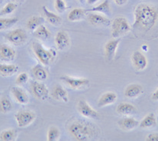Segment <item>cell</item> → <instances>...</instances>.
Instances as JSON below:
<instances>
[{"mask_svg": "<svg viewBox=\"0 0 158 141\" xmlns=\"http://www.w3.org/2000/svg\"><path fill=\"white\" fill-rule=\"evenodd\" d=\"M158 19L157 9L147 4H140L135 9V22L132 27L142 31H148L156 25Z\"/></svg>", "mask_w": 158, "mask_h": 141, "instance_id": "6da1fadb", "label": "cell"}, {"mask_svg": "<svg viewBox=\"0 0 158 141\" xmlns=\"http://www.w3.org/2000/svg\"><path fill=\"white\" fill-rule=\"evenodd\" d=\"M68 131L77 141L93 140L95 137H97L99 134V129L96 124L81 119L72 121L68 126Z\"/></svg>", "mask_w": 158, "mask_h": 141, "instance_id": "7a4b0ae2", "label": "cell"}, {"mask_svg": "<svg viewBox=\"0 0 158 141\" xmlns=\"http://www.w3.org/2000/svg\"><path fill=\"white\" fill-rule=\"evenodd\" d=\"M32 50L34 54L40 62L45 66L50 65L55 58L57 53L54 50H47L39 42L32 43Z\"/></svg>", "mask_w": 158, "mask_h": 141, "instance_id": "3957f363", "label": "cell"}, {"mask_svg": "<svg viewBox=\"0 0 158 141\" xmlns=\"http://www.w3.org/2000/svg\"><path fill=\"white\" fill-rule=\"evenodd\" d=\"M131 31V26L128 20L124 17H117L112 24V36L118 38Z\"/></svg>", "mask_w": 158, "mask_h": 141, "instance_id": "277c9868", "label": "cell"}, {"mask_svg": "<svg viewBox=\"0 0 158 141\" xmlns=\"http://www.w3.org/2000/svg\"><path fill=\"white\" fill-rule=\"evenodd\" d=\"M5 38L14 45H21L26 41L28 36L26 32L22 28H16L12 31L8 32Z\"/></svg>", "mask_w": 158, "mask_h": 141, "instance_id": "5b68a950", "label": "cell"}, {"mask_svg": "<svg viewBox=\"0 0 158 141\" xmlns=\"http://www.w3.org/2000/svg\"><path fill=\"white\" fill-rule=\"evenodd\" d=\"M36 115L33 111L28 110L19 111L15 115V118L19 127H28L35 120Z\"/></svg>", "mask_w": 158, "mask_h": 141, "instance_id": "8992f818", "label": "cell"}, {"mask_svg": "<svg viewBox=\"0 0 158 141\" xmlns=\"http://www.w3.org/2000/svg\"><path fill=\"white\" fill-rule=\"evenodd\" d=\"M77 111L82 116L87 118H92L96 119L99 117L98 112L96 110L93 109L84 99H81L77 103Z\"/></svg>", "mask_w": 158, "mask_h": 141, "instance_id": "52a82bcc", "label": "cell"}, {"mask_svg": "<svg viewBox=\"0 0 158 141\" xmlns=\"http://www.w3.org/2000/svg\"><path fill=\"white\" fill-rule=\"evenodd\" d=\"M31 89L34 95L39 100H45L49 95L48 87L42 83H39L38 81L32 82L31 83Z\"/></svg>", "mask_w": 158, "mask_h": 141, "instance_id": "ba28073f", "label": "cell"}, {"mask_svg": "<svg viewBox=\"0 0 158 141\" xmlns=\"http://www.w3.org/2000/svg\"><path fill=\"white\" fill-rule=\"evenodd\" d=\"M60 79L74 89H81L89 84V80L87 79L74 78L70 77L69 76H60Z\"/></svg>", "mask_w": 158, "mask_h": 141, "instance_id": "9c48e42d", "label": "cell"}, {"mask_svg": "<svg viewBox=\"0 0 158 141\" xmlns=\"http://www.w3.org/2000/svg\"><path fill=\"white\" fill-rule=\"evenodd\" d=\"M16 52L14 48L6 44H0V60L2 61L10 62L15 60Z\"/></svg>", "mask_w": 158, "mask_h": 141, "instance_id": "30bf717a", "label": "cell"}, {"mask_svg": "<svg viewBox=\"0 0 158 141\" xmlns=\"http://www.w3.org/2000/svg\"><path fill=\"white\" fill-rule=\"evenodd\" d=\"M131 60L134 66L137 70H144L148 66V60L146 57L140 51H135L131 56Z\"/></svg>", "mask_w": 158, "mask_h": 141, "instance_id": "8fae6325", "label": "cell"}, {"mask_svg": "<svg viewBox=\"0 0 158 141\" xmlns=\"http://www.w3.org/2000/svg\"><path fill=\"white\" fill-rule=\"evenodd\" d=\"M119 44H120V39L118 38H114L106 43L105 45V54L108 60L111 61L113 60Z\"/></svg>", "mask_w": 158, "mask_h": 141, "instance_id": "7c38bea8", "label": "cell"}, {"mask_svg": "<svg viewBox=\"0 0 158 141\" xmlns=\"http://www.w3.org/2000/svg\"><path fill=\"white\" fill-rule=\"evenodd\" d=\"M87 19H88V22L94 26H101V25L108 26V25H110L111 22L109 18L102 15L101 14L96 13V12L89 13Z\"/></svg>", "mask_w": 158, "mask_h": 141, "instance_id": "4fadbf2b", "label": "cell"}, {"mask_svg": "<svg viewBox=\"0 0 158 141\" xmlns=\"http://www.w3.org/2000/svg\"><path fill=\"white\" fill-rule=\"evenodd\" d=\"M54 41L58 49L60 50L66 49L70 44V38L68 34L64 31H58L55 36Z\"/></svg>", "mask_w": 158, "mask_h": 141, "instance_id": "5bb4252c", "label": "cell"}, {"mask_svg": "<svg viewBox=\"0 0 158 141\" xmlns=\"http://www.w3.org/2000/svg\"><path fill=\"white\" fill-rule=\"evenodd\" d=\"M11 93L16 102L22 105H25L28 102V97L26 92L20 87L13 86L11 88Z\"/></svg>", "mask_w": 158, "mask_h": 141, "instance_id": "9a60e30c", "label": "cell"}, {"mask_svg": "<svg viewBox=\"0 0 158 141\" xmlns=\"http://www.w3.org/2000/svg\"><path fill=\"white\" fill-rule=\"evenodd\" d=\"M116 111L118 114L125 116H130V115H135L138 111V109L135 105L128 102H122L119 104L116 108Z\"/></svg>", "mask_w": 158, "mask_h": 141, "instance_id": "2e32d148", "label": "cell"}, {"mask_svg": "<svg viewBox=\"0 0 158 141\" xmlns=\"http://www.w3.org/2000/svg\"><path fill=\"white\" fill-rule=\"evenodd\" d=\"M117 100V95L113 92H108L102 95L98 101V107H105L115 103Z\"/></svg>", "mask_w": 158, "mask_h": 141, "instance_id": "e0dca14e", "label": "cell"}, {"mask_svg": "<svg viewBox=\"0 0 158 141\" xmlns=\"http://www.w3.org/2000/svg\"><path fill=\"white\" fill-rule=\"evenodd\" d=\"M119 127L124 131H131L139 125V122L131 117L123 118L118 122Z\"/></svg>", "mask_w": 158, "mask_h": 141, "instance_id": "ac0fdd59", "label": "cell"}, {"mask_svg": "<svg viewBox=\"0 0 158 141\" xmlns=\"http://www.w3.org/2000/svg\"><path fill=\"white\" fill-rule=\"evenodd\" d=\"M52 97L60 102H67L69 100L68 93L60 85H56L52 89Z\"/></svg>", "mask_w": 158, "mask_h": 141, "instance_id": "d6986e66", "label": "cell"}, {"mask_svg": "<svg viewBox=\"0 0 158 141\" xmlns=\"http://www.w3.org/2000/svg\"><path fill=\"white\" fill-rule=\"evenodd\" d=\"M142 92V86L139 84H135V83H134V84L128 85L127 86L125 90V95L127 98H129V99H134V98H136L138 96H139Z\"/></svg>", "mask_w": 158, "mask_h": 141, "instance_id": "ffe728a7", "label": "cell"}, {"mask_svg": "<svg viewBox=\"0 0 158 141\" xmlns=\"http://www.w3.org/2000/svg\"><path fill=\"white\" fill-rule=\"evenodd\" d=\"M19 66L15 64L0 63V76L3 77H9L17 73Z\"/></svg>", "mask_w": 158, "mask_h": 141, "instance_id": "44dd1931", "label": "cell"}, {"mask_svg": "<svg viewBox=\"0 0 158 141\" xmlns=\"http://www.w3.org/2000/svg\"><path fill=\"white\" fill-rule=\"evenodd\" d=\"M87 10L81 9V8H75L70 12L68 14L67 18L70 22H77V21L82 20L86 16Z\"/></svg>", "mask_w": 158, "mask_h": 141, "instance_id": "7402d4cb", "label": "cell"}, {"mask_svg": "<svg viewBox=\"0 0 158 141\" xmlns=\"http://www.w3.org/2000/svg\"><path fill=\"white\" fill-rule=\"evenodd\" d=\"M44 14L45 17H46L47 21L49 22L51 25H59L62 22V18L57 15V14L54 13L52 12H50L46 6H43L42 7Z\"/></svg>", "mask_w": 158, "mask_h": 141, "instance_id": "603a6c76", "label": "cell"}, {"mask_svg": "<svg viewBox=\"0 0 158 141\" xmlns=\"http://www.w3.org/2000/svg\"><path fill=\"white\" fill-rule=\"evenodd\" d=\"M32 74L37 80L42 82L48 79V73L41 65L38 64L32 68Z\"/></svg>", "mask_w": 158, "mask_h": 141, "instance_id": "cb8c5ba5", "label": "cell"}, {"mask_svg": "<svg viewBox=\"0 0 158 141\" xmlns=\"http://www.w3.org/2000/svg\"><path fill=\"white\" fill-rule=\"evenodd\" d=\"M44 22V18L41 16H32L27 21L26 27L30 31H34L40 25H43Z\"/></svg>", "mask_w": 158, "mask_h": 141, "instance_id": "d4e9b609", "label": "cell"}, {"mask_svg": "<svg viewBox=\"0 0 158 141\" xmlns=\"http://www.w3.org/2000/svg\"><path fill=\"white\" fill-rule=\"evenodd\" d=\"M156 125H157V119L154 113L148 114L139 123L140 127L141 128H150L155 127Z\"/></svg>", "mask_w": 158, "mask_h": 141, "instance_id": "484cf974", "label": "cell"}, {"mask_svg": "<svg viewBox=\"0 0 158 141\" xmlns=\"http://www.w3.org/2000/svg\"><path fill=\"white\" fill-rule=\"evenodd\" d=\"M33 34L35 38L41 40H47L51 38V32L43 25H40L37 29H35Z\"/></svg>", "mask_w": 158, "mask_h": 141, "instance_id": "4316f807", "label": "cell"}, {"mask_svg": "<svg viewBox=\"0 0 158 141\" xmlns=\"http://www.w3.org/2000/svg\"><path fill=\"white\" fill-rule=\"evenodd\" d=\"M18 137L17 131L15 129L4 130L0 133L1 141H14Z\"/></svg>", "mask_w": 158, "mask_h": 141, "instance_id": "83f0119b", "label": "cell"}, {"mask_svg": "<svg viewBox=\"0 0 158 141\" xmlns=\"http://www.w3.org/2000/svg\"><path fill=\"white\" fill-rule=\"evenodd\" d=\"M19 21L18 18H0V31H4L15 25Z\"/></svg>", "mask_w": 158, "mask_h": 141, "instance_id": "f1b7e54d", "label": "cell"}, {"mask_svg": "<svg viewBox=\"0 0 158 141\" xmlns=\"http://www.w3.org/2000/svg\"><path fill=\"white\" fill-rule=\"evenodd\" d=\"M89 12H99V13L109 14L110 12V5L109 0H105L99 6H95L92 9L87 10Z\"/></svg>", "mask_w": 158, "mask_h": 141, "instance_id": "f546056e", "label": "cell"}, {"mask_svg": "<svg viewBox=\"0 0 158 141\" xmlns=\"http://www.w3.org/2000/svg\"><path fill=\"white\" fill-rule=\"evenodd\" d=\"M12 110V104L9 98L2 97L0 99V112L7 114Z\"/></svg>", "mask_w": 158, "mask_h": 141, "instance_id": "4dcf8cb0", "label": "cell"}, {"mask_svg": "<svg viewBox=\"0 0 158 141\" xmlns=\"http://www.w3.org/2000/svg\"><path fill=\"white\" fill-rule=\"evenodd\" d=\"M60 131L56 127H51L48 131V141H57L60 138Z\"/></svg>", "mask_w": 158, "mask_h": 141, "instance_id": "1f68e13d", "label": "cell"}, {"mask_svg": "<svg viewBox=\"0 0 158 141\" xmlns=\"http://www.w3.org/2000/svg\"><path fill=\"white\" fill-rule=\"evenodd\" d=\"M17 9V5L14 2L7 3L2 9L0 10V15H6L12 13Z\"/></svg>", "mask_w": 158, "mask_h": 141, "instance_id": "d6a6232c", "label": "cell"}, {"mask_svg": "<svg viewBox=\"0 0 158 141\" xmlns=\"http://www.w3.org/2000/svg\"><path fill=\"white\" fill-rule=\"evenodd\" d=\"M54 6H55L56 10L60 13L65 12L66 9H67V4H66L64 0H55Z\"/></svg>", "mask_w": 158, "mask_h": 141, "instance_id": "836d02e7", "label": "cell"}, {"mask_svg": "<svg viewBox=\"0 0 158 141\" xmlns=\"http://www.w3.org/2000/svg\"><path fill=\"white\" fill-rule=\"evenodd\" d=\"M28 75L26 73H21L20 74L18 75L17 78L15 79V83L17 85H22L25 84L28 82Z\"/></svg>", "mask_w": 158, "mask_h": 141, "instance_id": "e575fe53", "label": "cell"}, {"mask_svg": "<svg viewBox=\"0 0 158 141\" xmlns=\"http://www.w3.org/2000/svg\"><path fill=\"white\" fill-rule=\"evenodd\" d=\"M147 141H158V134L157 133H154V134H151L147 137Z\"/></svg>", "mask_w": 158, "mask_h": 141, "instance_id": "d590c367", "label": "cell"}, {"mask_svg": "<svg viewBox=\"0 0 158 141\" xmlns=\"http://www.w3.org/2000/svg\"><path fill=\"white\" fill-rule=\"evenodd\" d=\"M127 1H128V0H114V2H115V4L118 5V6H124V5L126 4Z\"/></svg>", "mask_w": 158, "mask_h": 141, "instance_id": "8d00e7d4", "label": "cell"}, {"mask_svg": "<svg viewBox=\"0 0 158 141\" xmlns=\"http://www.w3.org/2000/svg\"><path fill=\"white\" fill-rule=\"evenodd\" d=\"M152 99L154 101H158V89L152 94Z\"/></svg>", "mask_w": 158, "mask_h": 141, "instance_id": "74e56055", "label": "cell"}, {"mask_svg": "<svg viewBox=\"0 0 158 141\" xmlns=\"http://www.w3.org/2000/svg\"><path fill=\"white\" fill-rule=\"evenodd\" d=\"M87 1V3H88L89 5H94L95 3L97 2L99 0H86Z\"/></svg>", "mask_w": 158, "mask_h": 141, "instance_id": "f35d334b", "label": "cell"}, {"mask_svg": "<svg viewBox=\"0 0 158 141\" xmlns=\"http://www.w3.org/2000/svg\"><path fill=\"white\" fill-rule=\"evenodd\" d=\"M142 49L144 50L147 51V50H148V47L146 45V44H144V45H142Z\"/></svg>", "mask_w": 158, "mask_h": 141, "instance_id": "ab89813d", "label": "cell"}, {"mask_svg": "<svg viewBox=\"0 0 158 141\" xmlns=\"http://www.w3.org/2000/svg\"><path fill=\"white\" fill-rule=\"evenodd\" d=\"M79 2H81V3H83V2H85L86 1V0H78Z\"/></svg>", "mask_w": 158, "mask_h": 141, "instance_id": "60d3db41", "label": "cell"}, {"mask_svg": "<svg viewBox=\"0 0 158 141\" xmlns=\"http://www.w3.org/2000/svg\"><path fill=\"white\" fill-rule=\"evenodd\" d=\"M14 2H19V1H21V0H13Z\"/></svg>", "mask_w": 158, "mask_h": 141, "instance_id": "b9f144b4", "label": "cell"}, {"mask_svg": "<svg viewBox=\"0 0 158 141\" xmlns=\"http://www.w3.org/2000/svg\"><path fill=\"white\" fill-rule=\"evenodd\" d=\"M2 0H0V2H2Z\"/></svg>", "mask_w": 158, "mask_h": 141, "instance_id": "7bdbcfd3", "label": "cell"}]
</instances>
